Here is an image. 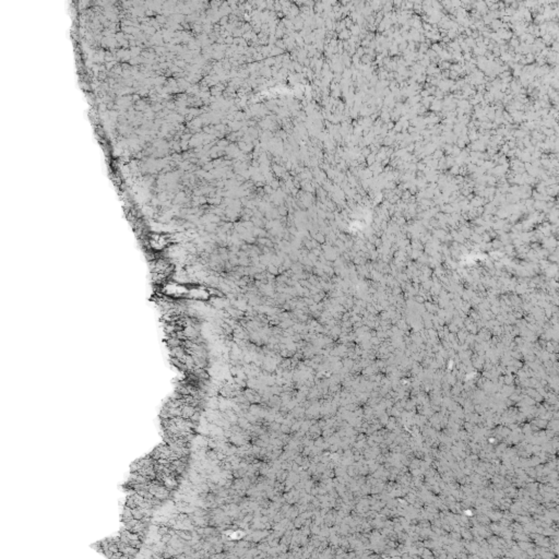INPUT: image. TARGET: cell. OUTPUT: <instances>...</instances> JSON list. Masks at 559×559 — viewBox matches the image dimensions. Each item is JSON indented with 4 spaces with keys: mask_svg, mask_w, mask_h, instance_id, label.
<instances>
[{
    "mask_svg": "<svg viewBox=\"0 0 559 559\" xmlns=\"http://www.w3.org/2000/svg\"><path fill=\"white\" fill-rule=\"evenodd\" d=\"M189 287L177 281H168L162 285V294L170 298L187 297Z\"/></svg>",
    "mask_w": 559,
    "mask_h": 559,
    "instance_id": "obj_1",
    "label": "cell"
},
{
    "mask_svg": "<svg viewBox=\"0 0 559 559\" xmlns=\"http://www.w3.org/2000/svg\"><path fill=\"white\" fill-rule=\"evenodd\" d=\"M187 297L198 300H207L211 297V291L204 286H193L189 289Z\"/></svg>",
    "mask_w": 559,
    "mask_h": 559,
    "instance_id": "obj_2",
    "label": "cell"
}]
</instances>
